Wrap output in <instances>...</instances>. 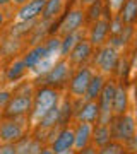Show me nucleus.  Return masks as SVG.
<instances>
[{"label":"nucleus","mask_w":137,"mask_h":154,"mask_svg":"<svg viewBox=\"0 0 137 154\" xmlns=\"http://www.w3.org/2000/svg\"><path fill=\"white\" fill-rule=\"evenodd\" d=\"M33 93L34 86L27 81H22L19 86L12 89V96L5 105L0 118H22L29 116L33 110Z\"/></svg>","instance_id":"f257e3e1"},{"label":"nucleus","mask_w":137,"mask_h":154,"mask_svg":"<svg viewBox=\"0 0 137 154\" xmlns=\"http://www.w3.org/2000/svg\"><path fill=\"white\" fill-rule=\"evenodd\" d=\"M57 105H60V91L58 89L50 88V86H38V88H34L33 110H31V115H29L31 123L34 125L45 113H48Z\"/></svg>","instance_id":"f03ea898"},{"label":"nucleus","mask_w":137,"mask_h":154,"mask_svg":"<svg viewBox=\"0 0 137 154\" xmlns=\"http://www.w3.org/2000/svg\"><path fill=\"white\" fill-rule=\"evenodd\" d=\"M31 127L29 116L22 118H0V142H17L27 135Z\"/></svg>","instance_id":"7ed1b4c3"},{"label":"nucleus","mask_w":137,"mask_h":154,"mask_svg":"<svg viewBox=\"0 0 137 154\" xmlns=\"http://www.w3.org/2000/svg\"><path fill=\"white\" fill-rule=\"evenodd\" d=\"M70 75H72V63L65 57H62L60 60L51 65V69L46 74L39 77V82H41V86H50V88L58 89L70 79Z\"/></svg>","instance_id":"20e7f679"},{"label":"nucleus","mask_w":137,"mask_h":154,"mask_svg":"<svg viewBox=\"0 0 137 154\" xmlns=\"http://www.w3.org/2000/svg\"><path fill=\"white\" fill-rule=\"evenodd\" d=\"M135 130L137 127H135L134 116L122 113V115H118V118L115 120V123L111 127V137L117 139L118 142H129L132 139V135L135 134Z\"/></svg>","instance_id":"39448f33"},{"label":"nucleus","mask_w":137,"mask_h":154,"mask_svg":"<svg viewBox=\"0 0 137 154\" xmlns=\"http://www.w3.org/2000/svg\"><path fill=\"white\" fill-rule=\"evenodd\" d=\"M115 89L117 86L113 82H104L101 93H99L98 98L101 99L99 105V118L98 122L103 123V125H110V120H111V106H113V96H115Z\"/></svg>","instance_id":"423d86ee"},{"label":"nucleus","mask_w":137,"mask_h":154,"mask_svg":"<svg viewBox=\"0 0 137 154\" xmlns=\"http://www.w3.org/2000/svg\"><path fill=\"white\" fill-rule=\"evenodd\" d=\"M91 77H93V70L89 67H82L72 75L70 79V88H69V93H70L72 98L76 99H82L84 94H86V89H88L89 82H91Z\"/></svg>","instance_id":"0eeeda50"},{"label":"nucleus","mask_w":137,"mask_h":154,"mask_svg":"<svg viewBox=\"0 0 137 154\" xmlns=\"http://www.w3.org/2000/svg\"><path fill=\"white\" fill-rule=\"evenodd\" d=\"M45 4H46V0H29L27 4L17 9L16 19L17 21H36L43 12Z\"/></svg>","instance_id":"6e6552de"},{"label":"nucleus","mask_w":137,"mask_h":154,"mask_svg":"<svg viewBox=\"0 0 137 154\" xmlns=\"http://www.w3.org/2000/svg\"><path fill=\"white\" fill-rule=\"evenodd\" d=\"M51 151L53 154H58V152H64V151H69V149L74 147V128L70 127H62L58 134L55 135V139L51 140Z\"/></svg>","instance_id":"1a4fd4ad"},{"label":"nucleus","mask_w":137,"mask_h":154,"mask_svg":"<svg viewBox=\"0 0 137 154\" xmlns=\"http://www.w3.org/2000/svg\"><path fill=\"white\" fill-rule=\"evenodd\" d=\"M96 63H98L99 70L103 74H110L111 70H115L117 63H118V53L113 46H104L99 50L98 57H96Z\"/></svg>","instance_id":"9d476101"},{"label":"nucleus","mask_w":137,"mask_h":154,"mask_svg":"<svg viewBox=\"0 0 137 154\" xmlns=\"http://www.w3.org/2000/svg\"><path fill=\"white\" fill-rule=\"evenodd\" d=\"M84 22V12L76 9V11H70L64 17V21L58 24V34L65 36V34H70V33H76L79 31Z\"/></svg>","instance_id":"9b49d317"},{"label":"nucleus","mask_w":137,"mask_h":154,"mask_svg":"<svg viewBox=\"0 0 137 154\" xmlns=\"http://www.w3.org/2000/svg\"><path fill=\"white\" fill-rule=\"evenodd\" d=\"M27 70H29V69L24 65L22 58H12L11 63L7 65L5 72H4V79H5L7 84H16V82H19V81H22V79L26 77Z\"/></svg>","instance_id":"f8f14e48"},{"label":"nucleus","mask_w":137,"mask_h":154,"mask_svg":"<svg viewBox=\"0 0 137 154\" xmlns=\"http://www.w3.org/2000/svg\"><path fill=\"white\" fill-rule=\"evenodd\" d=\"M91 51H93V45L86 39H79L74 45V48L69 51V62L72 65H82L91 57Z\"/></svg>","instance_id":"ddd939ff"},{"label":"nucleus","mask_w":137,"mask_h":154,"mask_svg":"<svg viewBox=\"0 0 137 154\" xmlns=\"http://www.w3.org/2000/svg\"><path fill=\"white\" fill-rule=\"evenodd\" d=\"M46 57H50V55H48V50H46L45 43H38V45H34V46H31V48L22 55V62H24V65H26L27 69H33L39 60H43Z\"/></svg>","instance_id":"4468645a"},{"label":"nucleus","mask_w":137,"mask_h":154,"mask_svg":"<svg viewBox=\"0 0 137 154\" xmlns=\"http://www.w3.org/2000/svg\"><path fill=\"white\" fill-rule=\"evenodd\" d=\"M91 134H93V127L91 123H86V122H77V127L74 130V147L79 151V149L86 147L91 140Z\"/></svg>","instance_id":"2eb2a0df"},{"label":"nucleus","mask_w":137,"mask_h":154,"mask_svg":"<svg viewBox=\"0 0 137 154\" xmlns=\"http://www.w3.org/2000/svg\"><path fill=\"white\" fill-rule=\"evenodd\" d=\"M76 122H86V123H93L98 122L99 118V105L96 101H86V105L81 110H77V113L74 115Z\"/></svg>","instance_id":"dca6fc26"},{"label":"nucleus","mask_w":137,"mask_h":154,"mask_svg":"<svg viewBox=\"0 0 137 154\" xmlns=\"http://www.w3.org/2000/svg\"><path fill=\"white\" fill-rule=\"evenodd\" d=\"M108 33H110V22L106 19L94 21L93 28H91V45H96V46L103 45Z\"/></svg>","instance_id":"f3484780"},{"label":"nucleus","mask_w":137,"mask_h":154,"mask_svg":"<svg viewBox=\"0 0 137 154\" xmlns=\"http://www.w3.org/2000/svg\"><path fill=\"white\" fill-rule=\"evenodd\" d=\"M64 11V0H46V4L41 12V21L53 22Z\"/></svg>","instance_id":"a211bd4d"},{"label":"nucleus","mask_w":137,"mask_h":154,"mask_svg":"<svg viewBox=\"0 0 137 154\" xmlns=\"http://www.w3.org/2000/svg\"><path fill=\"white\" fill-rule=\"evenodd\" d=\"M103 86H104V77L101 74H93L91 82H89L88 89H86V94H84L86 101H96V98L99 96L101 89H103Z\"/></svg>","instance_id":"6ab92c4d"},{"label":"nucleus","mask_w":137,"mask_h":154,"mask_svg":"<svg viewBox=\"0 0 137 154\" xmlns=\"http://www.w3.org/2000/svg\"><path fill=\"white\" fill-rule=\"evenodd\" d=\"M91 139H93V142L98 146V147H101V146H104V144H108L110 140H111V128H110V125H103V123H98V125L93 128V134H91Z\"/></svg>","instance_id":"aec40b11"},{"label":"nucleus","mask_w":137,"mask_h":154,"mask_svg":"<svg viewBox=\"0 0 137 154\" xmlns=\"http://www.w3.org/2000/svg\"><path fill=\"white\" fill-rule=\"evenodd\" d=\"M125 110H127V91H125V88L117 86L115 96H113V106H111V111L117 113V115H122V113H125Z\"/></svg>","instance_id":"412c9836"},{"label":"nucleus","mask_w":137,"mask_h":154,"mask_svg":"<svg viewBox=\"0 0 137 154\" xmlns=\"http://www.w3.org/2000/svg\"><path fill=\"white\" fill-rule=\"evenodd\" d=\"M137 17V0H127L123 7H122V14H120V19L125 24L132 22L134 19Z\"/></svg>","instance_id":"4be33fe9"},{"label":"nucleus","mask_w":137,"mask_h":154,"mask_svg":"<svg viewBox=\"0 0 137 154\" xmlns=\"http://www.w3.org/2000/svg\"><path fill=\"white\" fill-rule=\"evenodd\" d=\"M77 41H79V31L70 33V34H65L64 39L60 41V53H62V57H65L67 53L74 48V45H76Z\"/></svg>","instance_id":"5701e85b"},{"label":"nucleus","mask_w":137,"mask_h":154,"mask_svg":"<svg viewBox=\"0 0 137 154\" xmlns=\"http://www.w3.org/2000/svg\"><path fill=\"white\" fill-rule=\"evenodd\" d=\"M98 154H125V149H123V146L120 142H111L110 140L108 144L99 147Z\"/></svg>","instance_id":"b1692460"},{"label":"nucleus","mask_w":137,"mask_h":154,"mask_svg":"<svg viewBox=\"0 0 137 154\" xmlns=\"http://www.w3.org/2000/svg\"><path fill=\"white\" fill-rule=\"evenodd\" d=\"M60 41L62 39L58 38V36H51V38H48L46 41H43L45 46H46V50H48V55L53 57L55 53H58L60 51Z\"/></svg>","instance_id":"393cba45"},{"label":"nucleus","mask_w":137,"mask_h":154,"mask_svg":"<svg viewBox=\"0 0 137 154\" xmlns=\"http://www.w3.org/2000/svg\"><path fill=\"white\" fill-rule=\"evenodd\" d=\"M0 154H19L16 142H0Z\"/></svg>","instance_id":"a878e982"},{"label":"nucleus","mask_w":137,"mask_h":154,"mask_svg":"<svg viewBox=\"0 0 137 154\" xmlns=\"http://www.w3.org/2000/svg\"><path fill=\"white\" fill-rule=\"evenodd\" d=\"M101 16V2L96 0L91 4V11H89V19L91 21H98V17Z\"/></svg>","instance_id":"bb28decb"},{"label":"nucleus","mask_w":137,"mask_h":154,"mask_svg":"<svg viewBox=\"0 0 137 154\" xmlns=\"http://www.w3.org/2000/svg\"><path fill=\"white\" fill-rule=\"evenodd\" d=\"M11 96H12L11 89H0V113L4 111V108H5V105L9 103Z\"/></svg>","instance_id":"cd10ccee"},{"label":"nucleus","mask_w":137,"mask_h":154,"mask_svg":"<svg viewBox=\"0 0 137 154\" xmlns=\"http://www.w3.org/2000/svg\"><path fill=\"white\" fill-rule=\"evenodd\" d=\"M123 4H125V0H108V7L113 14H118L120 9L123 7Z\"/></svg>","instance_id":"c85d7f7f"},{"label":"nucleus","mask_w":137,"mask_h":154,"mask_svg":"<svg viewBox=\"0 0 137 154\" xmlns=\"http://www.w3.org/2000/svg\"><path fill=\"white\" fill-rule=\"evenodd\" d=\"M11 9H12V5L5 7V9H0V29L7 24V14H11Z\"/></svg>","instance_id":"c756f323"},{"label":"nucleus","mask_w":137,"mask_h":154,"mask_svg":"<svg viewBox=\"0 0 137 154\" xmlns=\"http://www.w3.org/2000/svg\"><path fill=\"white\" fill-rule=\"evenodd\" d=\"M74 154H98V151H96V147H91V146H86V147L79 149L77 152Z\"/></svg>","instance_id":"7c9ffc66"},{"label":"nucleus","mask_w":137,"mask_h":154,"mask_svg":"<svg viewBox=\"0 0 137 154\" xmlns=\"http://www.w3.org/2000/svg\"><path fill=\"white\" fill-rule=\"evenodd\" d=\"M129 146H130L132 152L137 154V134H134V135H132V139L129 140Z\"/></svg>","instance_id":"2f4dec72"},{"label":"nucleus","mask_w":137,"mask_h":154,"mask_svg":"<svg viewBox=\"0 0 137 154\" xmlns=\"http://www.w3.org/2000/svg\"><path fill=\"white\" fill-rule=\"evenodd\" d=\"M27 2H29V0H11V5L14 7V9H19L21 5H24Z\"/></svg>","instance_id":"473e14b6"},{"label":"nucleus","mask_w":137,"mask_h":154,"mask_svg":"<svg viewBox=\"0 0 137 154\" xmlns=\"http://www.w3.org/2000/svg\"><path fill=\"white\" fill-rule=\"evenodd\" d=\"M38 154H53V151H51V147H46V146H43V147L39 149Z\"/></svg>","instance_id":"72a5a7b5"},{"label":"nucleus","mask_w":137,"mask_h":154,"mask_svg":"<svg viewBox=\"0 0 137 154\" xmlns=\"http://www.w3.org/2000/svg\"><path fill=\"white\" fill-rule=\"evenodd\" d=\"M5 7H11V0H0V9H5Z\"/></svg>","instance_id":"f704fd0d"},{"label":"nucleus","mask_w":137,"mask_h":154,"mask_svg":"<svg viewBox=\"0 0 137 154\" xmlns=\"http://www.w3.org/2000/svg\"><path fill=\"white\" fill-rule=\"evenodd\" d=\"M132 70H137V51H135V58H134V63H132Z\"/></svg>","instance_id":"c9c22d12"},{"label":"nucleus","mask_w":137,"mask_h":154,"mask_svg":"<svg viewBox=\"0 0 137 154\" xmlns=\"http://www.w3.org/2000/svg\"><path fill=\"white\" fill-rule=\"evenodd\" d=\"M82 2H84V4H88V5H91L93 2H96V0H82Z\"/></svg>","instance_id":"e433bc0d"},{"label":"nucleus","mask_w":137,"mask_h":154,"mask_svg":"<svg viewBox=\"0 0 137 154\" xmlns=\"http://www.w3.org/2000/svg\"><path fill=\"white\" fill-rule=\"evenodd\" d=\"M2 41H4V36H2V34H0V45H2Z\"/></svg>","instance_id":"4c0bfd02"}]
</instances>
